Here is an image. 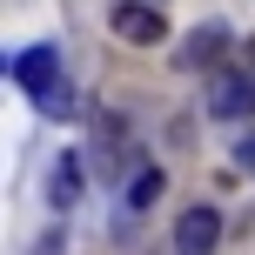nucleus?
<instances>
[{"mask_svg":"<svg viewBox=\"0 0 255 255\" xmlns=\"http://www.w3.org/2000/svg\"><path fill=\"white\" fill-rule=\"evenodd\" d=\"M0 74H7V61H0Z\"/></svg>","mask_w":255,"mask_h":255,"instance_id":"nucleus-10","label":"nucleus"},{"mask_svg":"<svg viewBox=\"0 0 255 255\" xmlns=\"http://www.w3.org/2000/svg\"><path fill=\"white\" fill-rule=\"evenodd\" d=\"M47 202H54V208H74V202H81V154H61V161H54Z\"/></svg>","mask_w":255,"mask_h":255,"instance_id":"nucleus-5","label":"nucleus"},{"mask_svg":"<svg viewBox=\"0 0 255 255\" xmlns=\"http://www.w3.org/2000/svg\"><path fill=\"white\" fill-rule=\"evenodd\" d=\"M222 47H229V34H222V27H202V34H195L188 47H181V61H188V67H208Z\"/></svg>","mask_w":255,"mask_h":255,"instance_id":"nucleus-7","label":"nucleus"},{"mask_svg":"<svg viewBox=\"0 0 255 255\" xmlns=\"http://www.w3.org/2000/svg\"><path fill=\"white\" fill-rule=\"evenodd\" d=\"M249 61H255V40H249Z\"/></svg>","mask_w":255,"mask_h":255,"instance_id":"nucleus-9","label":"nucleus"},{"mask_svg":"<svg viewBox=\"0 0 255 255\" xmlns=\"http://www.w3.org/2000/svg\"><path fill=\"white\" fill-rule=\"evenodd\" d=\"M13 81H20V88L34 94L47 115H67V108H74V94H67V74H61V54H54V47H27L20 61H13Z\"/></svg>","mask_w":255,"mask_h":255,"instance_id":"nucleus-1","label":"nucleus"},{"mask_svg":"<svg viewBox=\"0 0 255 255\" xmlns=\"http://www.w3.org/2000/svg\"><path fill=\"white\" fill-rule=\"evenodd\" d=\"M108 27H115V40L128 47H154V40H168V20L154 7H141V0H121L115 13H108Z\"/></svg>","mask_w":255,"mask_h":255,"instance_id":"nucleus-2","label":"nucleus"},{"mask_svg":"<svg viewBox=\"0 0 255 255\" xmlns=\"http://www.w3.org/2000/svg\"><path fill=\"white\" fill-rule=\"evenodd\" d=\"M222 249V215L215 208H188L175 222V255H215Z\"/></svg>","mask_w":255,"mask_h":255,"instance_id":"nucleus-4","label":"nucleus"},{"mask_svg":"<svg viewBox=\"0 0 255 255\" xmlns=\"http://www.w3.org/2000/svg\"><path fill=\"white\" fill-rule=\"evenodd\" d=\"M208 108H215L222 121H249L255 115V74H229V67H222V74L208 81Z\"/></svg>","mask_w":255,"mask_h":255,"instance_id":"nucleus-3","label":"nucleus"},{"mask_svg":"<svg viewBox=\"0 0 255 255\" xmlns=\"http://www.w3.org/2000/svg\"><path fill=\"white\" fill-rule=\"evenodd\" d=\"M235 161H242V168H255V134H242V141H235Z\"/></svg>","mask_w":255,"mask_h":255,"instance_id":"nucleus-8","label":"nucleus"},{"mask_svg":"<svg viewBox=\"0 0 255 255\" xmlns=\"http://www.w3.org/2000/svg\"><path fill=\"white\" fill-rule=\"evenodd\" d=\"M154 202H161V168L141 161L134 175H128V208H154Z\"/></svg>","mask_w":255,"mask_h":255,"instance_id":"nucleus-6","label":"nucleus"}]
</instances>
